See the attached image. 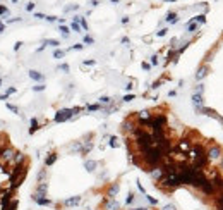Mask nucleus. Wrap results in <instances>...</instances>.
I'll use <instances>...</instances> for the list:
<instances>
[{"instance_id": "1", "label": "nucleus", "mask_w": 223, "mask_h": 210, "mask_svg": "<svg viewBox=\"0 0 223 210\" xmlns=\"http://www.w3.org/2000/svg\"><path fill=\"white\" fill-rule=\"evenodd\" d=\"M14 157H16V150H14L12 147H5V148H3V153H2L0 165H9V167H10V164H12Z\"/></svg>"}, {"instance_id": "2", "label": "nucleus", "mask_w": 223, "mask_h": 210, "mask_svg": "<svg viewBox=\"0 0 223 210\" xmlns=\"http://www.w3.org/2000/svg\"><path fill=\"white\" fill-rule=\"evenodd\" d=\"M223 155V148L220 145H209V148H208V157H209V160H216V158H220Z\"/></svg>"}, {"instance_id": "3", "label": "nucleus", "mask_w": 223, "mask_h": 210, "mask_svg": "<svg viewBox=\"0 0 223 210\" xmlns=\"http://www.w3.org/2000/svg\"><path fill=\"white\" fill-rule=\"evenodd\" d=\"M72 115H74L72 109H62V110H58V112H57L55 122H64V121H69Z\"/></svg>"}, {"instance_id": "4", "label": "nucleus", "mask_w": 223, "mask_h": 210, "mask_svg": "<svg viewBox=\"0 0 223 210\" xmlns=\"http://www.w3.org/2000/svg\"><path fill=\"white\" fill-rule=\"evenodd\" d=\"M103 210H120V205H118V202H117V200H113V198H107V200L103 202Z\"/></svg>"}, {"instance_id": "5", "label": "nucleus", "mask_w": 223, "mask_h": 210, "mask_svg": "<svg viewBox=\"0 0 223 210\" xmlns=\"http://www.w3.org/2000/svg\"><path fill=\"white\" fill-rule=\"evenodd\" d=\"M31 198H33V202H36L38 205H41V207H48V205L53 203V202H52L50 198H46V196H36V195H33Z\"/></svg>"}, {"instance_id": "6", "label": "nucleus", "mask_w": 223, "mask_h": 210, "mask_svg": "<svg viewBox=\"0 0 223 210\" xmlns=\"http://www.w3.org/2000/svg\"><path fill=\"white\" fill-rule=\"evenodd\" d=\"M46 191H48V184L46 183H38L36 190H35V195L36 196H46Z\"/></svg>"}, {"instance_id": "7", "label": "nucleus", "mask_w": 223, "mask_h": 210, "mask_svg": "<svg viewBox=\"0 0 223 210\" xmlns=\"http://www.w3.org/2000/svg\"><path fill=\"white\" fill-rule=\"evenodd\" d=\"M24 162H28V160H26V157H24V153L16 152V157H14V160H12L10 167H14V165H21V164H24Z\"/></svg>"}, {"instance_id": "8", "label": "nucleus", "mask_w": 223, "mask_h": 210, "mask_svg": "<svg viewBox=\"0 0 223 210\" xmlns=\"http://www.w3.org/2000/svg\"><path fill=\"white\" fill-rule=\"evenodd\" d=\"M79 203H81V196H71L64 202V207H75Z\"/></svg>"}, {"instance_id": "9", "label": "nucleus", "mask_w": 223, "mask_h": 210, "mask_svg": "<svg viewBox=\"0 0 223 210\" xmlns=\"http://www.w3.org/2000/svg\"><path fill=\"white\" fill-rule=\"evenodd\" d=\"M118 190H120V186H118V183H113L110 188H108V191H107V196L108 198H113L117 193H118Z\"/></svg>"}, {"instance_id": "10", "label": "nucleus", "mask_w": 223, "mask_h": 210, "mask_svg": "<svg viewBox=\"0 0 223 210\" xmlns=\"http://www.w3.org/2000/svg\"><path fill=\"white\" fill-rule=\"evenodd\" d=\"M29 77L33 79V81H43V74L39 73V71H29Z\"/></svg>"}, {"instance_id": "11", "label": "nucleus", "mask_w": 223, "mask_h": 210, "mask_svg": "<svg viewBox=\"0 0 223 210\" xmlns=\"http://www.w3.org/2000/svg\"><path fill=\"white\" fill-rule=\"evenodd\" d=\"M55 160H57V153H50V155L45 158V165H46V167H50V165H53V164H55Z\"/></svg>"}, {"instance_id": "12", "label": "nucleus", "mask_w": 223, "mask_h": 210, "mask_svg": "<svg viewBox=\"0 0 223 210\" xmlns=\"http://www.w3.org/2000/svg\"><path fill=\"white\" fill-rule=\"evenodd\" d=\"M96 165H98V164H96L94 160H86V162H84V167H86L89 172H93L94 169H96Z\"/></svg>"}, {"instance_id": "13", "label": "nucleus", "mask_w": 223, "mask_h": 210, "mask_svg": "<svg viewBox=\"0 0 223 210\" xmlns=\"http://www.w3.org/2000/svg\"><path fill=\"white\" fill-rule=\"evenodd\" d=\"M45 177H46V169H41V171L38 172V176H36L38 183H45Z\"/></svg>"}, {"instance_id": "14", "label": "nucleus", "mask_w": 223, "mask_h": 210, "mask_svg": "<svg viewBox=\"0 0 223 210\" xmlns=\"http://www.w3.org/2000/svg\"><path fill=\"white\" fill-rule=\"evenodd\" d=\"M36 129H38V119H35V117H33V119H31V128H29V134H33L35 131H36Z\"/></svg>"}, {"instance_id": "15", "label": "nucleus", "mask_w": 223, "mask_h": 210, "mask_svg": "<svg viewBox=\"0 0 223 210\" xmlns=\"http://www.w3.org/2000/svg\"><path fill=\"white\" fill-rule=\"evenodd\" d=\"M45 45H50V47H58V45H60V41H58V40H45Z\"/></svg>"}, {"instance_id": "16", "label": "nucleus", "mask_w": 223, "mask_h": 210, "mask_svg": "<svg viewBox=\"0 0 223 210\" xmlns=\"http://www.w3.org/2000/svg\"><path fill=\"white\" fill-rule=\"evenodd\" d=\"M60 33H62L64 38H69V28L67 26H60Z\"/></svg>"}, {"instance_id": "17", "label": "nucleus", "mask_w": 223, "mask_h": 210, "mask_svg": "<svg viewBox=\"0 0 223 210\" xmlns=\"http://www.w3.org/2000/svg\"><path fill=\"white\" fill-rule=\"evenodd\" d=\"M71 28H72V31H75V33H81V26H79V22H75V21H72Z\"/></svg>"}, {"instance_id": "18", "label": "nucleus", "mask_w": 223, "mask_h": 210, "mask_svg": "<svg viewBox=\"0 0 223 210\" xmlns=\"http://www.w3.org/2000/svg\"><path fill=\"white\" fill-rule=\"evenodd\" d=\"M64 55H65V52H64V50H58V48H57L55 52H53V57H55V59H62Z\"/></svg>"}, {"instance_id": "19", "label": "nucleus", "mask_w": 223, "mask_h": 210, "mask_svg": "<svg viewBox=\"0 0 223 210\" xmlns=\"http://www.w3.org/2000/svg\"><path fill=\"white\" fill-rule=\"evenodd\" d=\"M110 147L112 148H117V147H118V140H117L115 136H112L110 138Z\"/></svg>"}, {"instance_id": "20", "label": "nucleus", "mask_w": 223, "mask_h": 210, "mask_svg": "<svg viewBox=\"0 0 223 210\" xmlns=\"http://www.w3.org/2000/svg\"><path fill=\"white\" fill-rule=\"evenodd\" d=\"M134 200H136V198H134V193H129V195H127V198H125V203L130 205V203H134Z\"/></svg>"}, {"instance_id": "21", "label": "nucleus", "mask_w": 223, "mask_h": 210, "mask_svg": "<svg viewBox=\"0 0 223 210\" xmlns=\"http://www.w3.org/2000/svg\"><path fill=\"white\" fill-rule=\"evenodd\" d=\"M167 21L168 22H177V16H175L173 12H170V14L167 16Z\"/></svg>"}, {"instance_id": "22", "label": "nucleus", "mask_w": 223, "mask_h": 210, "mask_svg": "<svg viewBox=\"0 0 223 210\" xmlns=\"http://www.w3.org/2000/svg\"><path fill=\"white\" fill-rule=\"evenodd\" d=\"M5 105H7V109H9V110H12L14 114H19V109L16 107V105H12V103H5Z\"/></svg>"}, {"instance_id": "23", "label": "nucleus", "mask_w": 223, "mask_h": 210, "mask_svg": "<svg viewBox=\"0 0 223 210\" xmlns=\"http://www.w3.org/2000/svg\"><path fill=\"white\" fill-rule=\"evenodd\" d=\"M101 109V105L100 103H94V105H88V110H91V112H94V110H100Z\"/></svg>"}, {"instance_id": "24", "label": "nucleus", "mask_w": 223, "mask_h": 210, "mask_svg": "<svg viewBox=\"0 0 223 210\" xmlns=\"http://www.w3.org/2000/svg\"><path fill=\"white\" fill-rule=\"evenodd\" d=\"M0 16H9V9L5 5H0Z\"/></svg>"}, {"instance_id": "25", "label": "nucleus", "mask_w": 223, "mask_h": 210, "mask_svg": "<svg viewBox=\"0 0 223 210\" xmlns=\"http://www.w3.org/2000/svg\"><path fill=\"white\" fill-rule=\"evenodd\" d=\"M146 198H148V202L151 203V205H156V203H158V200H156V198H153V196H149V195H146Z\"/></svg>"}, {"instance_id": "26", "label": "nucleus", "mask_w": 223, "mask_h": 210, "mask_svg": "<svg viewBox=\"0 0 223 210\" xmlns=\"http://www.w3.org/2000/svg\"><path fill=\"white\" fill-rule=\"evenodd\" d=\"M84 43H88V45H93L94 40L91 38V36H88V35H86V36H84Z\"/></svg>"}, {"instance_id": "27", "label": "nucleus", "mask_w": 223, "mask_h": 210, "mask_svg": "<svg viewBox=\"0 0 223 210\" xmlns=\"http://www.w3.org/2000/svg\"><path fill=\"white\" fill-rule=\"evenodd\" d=\"M204 76H206V71H204V69H199V73L196 74V77H197V79H201V77H204Z\"/></svg>"}, {"instance_id": "28", "label": "nucleus", "mask_w": 223, "mask_h": 210, "mask_svg": "<svg viewBox=\"0 0 223 210\" xmlns=\"http://www.w3.org/2000/svg\"><path fill=\"white\" fill-rule=\"evenodd\" d=\"M101 103H110V98H108V96H101V98H100V105H101Z\"/></svg>"}, {"instance_id": "29", "label": "nucleus", "mask_w": 223, "mask_h": 210, "mask_svg": "<svg viewBox=\"0 0 223 210\" xmlns=\"http://www.w3.org/2000/svg\"><path fill=\"white\" fill-rule=\"evenodd\" d=\"M45 90V86L43 84H38V86H33V91H43Z\"/></svg>"}, {"instance_id": "30", "label": "nucleus", "mask_w": 223, "mask_h": 210, "mask_svg": "<svg viewBox=\"0 0 223 210\" xmlns=\"http://www.w3.org/2000/svg\"><path fill=\"white\" fill-rule=\"evenodd\" d=\"M60 69H62V71H64V73H69V71H71V69H69V66H67V64H62V66H60Z\"/></svg>"}, {"instance_id": "31", "label": "nucleus", "mask_w": 223, "mask_h": 210, "mask_svg": "<svg viewBox=\"0 0 223 210\" xmlns=\"http://www.w3.org/2000/svg\"><path fill=\"white\" fill-rule=\"evenodd\" d=\"M12 93H16V88H14V86H10V88L7 90V93H5V95L9 96V95H12Z\"/></svg>"}, {"instance_id": "32", "label": "nucleus", "mask_w": 223, "mask_h": 210, "mask_svg": "<svg viewBox=\"0 0 223 210\" xmlns=\"http://www.w3.org/2000/svg\"><path fill=\"white\" fill-rule=\"evenodd\" d=\"M33 9H35V3H33V2H29V3L26 5V10H33Z\"/></svg>"}, {"instance_id": "33", "label": "nucleus", "mask_w": 223, "mask_h": 210, "mask_svg": "<svg viewBox=\"0 0 223 210\" xmlns=\"http://www.w3.org/2000/svg\"><path fill=\"white\" fill-rule=\"evenodd\" d=\"M130 100H134V95H125L124 96V102H130Z\"/></svg>"}, {"instance_id": "34", "label": "nucleus", "mask_w": 223, "mask_h": 210, "mask_svg": "<svg viewBox=\"0 0 223 210\" xmlns=\"http://www.w3.org/2000/svg\"><path fill=\"white\" fill-rule=\"evenodd\" d=\"M72 50H82V45L81 43H75L74 47H72Z\"/></svg>"}, {"instance_id": "35", "label": "nucleus", "mask_w": 223, "mask_h": 210, "mask_svg": "<svg viewBox=\"0 0 223 210\" xmlns=\"http://www.w3.org/2000/svg\"><path fill=\"white\" fill-rule=\"evenodd\" d=\"M151 64H153V66H156V64H158V57H156V55H153V57H151Z\"/></svg>"}, {"instance_id": "36", "label": "nucleus", "mask_w": 223, "mask_h": 210, "mask_svg": "<svg viewBox=\"0 0 223 210\" xmlns=\"http://www.w3.org/2000/svg\"><path fill=\"white\" fill-rule=\"evenodd\" d=\"M35 17H38V19H46V16H45V14H39V12L35 14Z\"/></svg>"}, {"instance_id": "37", "label": "nucleus", "mask_w": 223, "mask_h": 210, "mask_svg": "<svg viewBox=\"0 0 223 210\" xmlns=\"http://www.w3.org/2000/svg\"><path fill=\"white\" fill-rule=\"evenodd\" d=\"M163 210H177V209H175L173 205H165V207H163Z\"/></svg>"}, {"instance_id": "38", "label": "nucleus", "mask_w": 223, "mask_h": 210, "mask_svg": "<svg viewBox=\"0 0 223 210\" xmlns=\"http://www.w3.org/2000/svg\"><path fill=\"white\" fill-rule=\"evenodd\" d=\"M196 28H197V26H196V24H194V22H190V24H189V31H194V29H196Z\"/></svg>"}, {"instance_id": "39", "label": "nucleus", "mask_w": 223, "mask_h": 210, "mask_svg": "<svg viewBox=\"0 0 223 210\" xmlns=\"http://www.w3.org/2000/svg\"><path fill=\"white\" fill-rule=\"evenodd\" d=\"M9 147V145H0V160H2V153H3V148Z\"/></svg>"}, {"instance_id": "40", "label": "nucleus", "mask_w": 223, "mask_h": 210, "mask_svg": "<svg viewBox=\"0 0 223 210\" xmlns=\"http://www.w3.org/2000/svg\"><path fill=\"white\" fill-rule=\"evenodd\" d=\"M165 33H167V29H161V31H158L156 35H158V36H165Z\"/></svg>"}, {"instance_id": "41", "label": "nucleus", "mask_w": 223, "mask_h": 210, "mask_svg": "<svg viewBox=\"0 0 223 210\" xmlns=\"http://www.w3.org/2000/svg\"><path fill=\"white\" fill-rule=\"evenodd\" d=\"M46 21H50V22H53V21H57V17H53V16H46Z\"/></svg>"}, {"instance_id": "42", "label": "nucleus", "mask_w": 223, "mask_h": 210, "mask_svg": "<svg viewBox=\"0 0 223 210\" xmlns=\"http://www.w3.org/2000/svg\"><path fill=\"white\" fill-rule=\"evenodd\" d=\"M149 67H151V66H149L148 62H143V69H146V71H148Z\"/></svg>"}, {"instance_id": "43", "label": "nucleus", "mask_w": 223, "mask_h": 210, "mask_svg": "<svg viewBox=\"0 0 223 210\" xmlns=\"http://www.w3.org/2000/svg\"><path fill=\"white\" fill-rule=\"evenodd\" d=\"M21 45H22V43H21V41H17V43L14 45V50H19V48H21Z\"/></svg>"}, {"instance_id": "44", "label": "nucleus", "mask_w": 223, "mask_h": 210, "mask_svg": "<svg viewBox=\"0 0 223 210\" xmlns=\"http://www.w3.org/2000/svg\"><path fill=\"white\" fill-rule=\"evenodd\" d=\"M94 64V60H86V62H84V66H93Z\"/></svg>"}, {"instance_id": "45", "label": "nucleus", "mask_w": 223, "mask_h": 210, "mask_svg": "<svg viewBox=\"0 0 223 210\" xmlns=\"http://www.w3.org/2000/svg\"><path fill=\"white\" fill-rule=\"evenodd\" d=\"M0 33H3V22L0 21Z\"/></svg>"}, {"instance_id": "46", "label": "nucleus", "mask_w": 223, "mask_h": 210, "mask_svg": "<svg viewBox=\"0 0 223 210\" xmlns=\"http://www.w3.org/2000/svg\"><path fill=\"white\" fill-rule=\"evenodd\" d=\"M7 98H9L7 95H0V100H7Z\"/></svg>"}, {"instance_id": "47", "label": "nucleus", "mask_w": 223, "mask_h": 210, "mask_svg": "<svg viewBox=\"0 0 223 210\" xmlns=\"http://www.w3.org/2000/svg\"><path fill=\"white\" fill-rule=\"evenodd\" d=\"M130 210H148V209H144V207H139V209H130Z\"/></svg>"}, {"instance_id": "48", "label": "nucleus", "mask_w": 223, "mask_h": 210, "mask_svg": "<svg viewBox=\"0 0 223 210\" xmlns=\"http://www.w3.org/2000/svg\"><path fill=\"white\" fill-rule=\"evenodd\" d=\"M12 2H14V3H16V2H17V0H12Z\"/></svg>"}, {"instance_id": "49", "label": "nucleus", "mask_w": 223, "mask_h": 210, "mask_svg": "<svg viewBox=\"0 0 223 210\" xmlns=\"http://www.w3.org/2000/svg\"><path fill=\"white\" fill-rule=\"evenodd\" d=\"M0 86H2V79H0Z\"/></svg>"}]
</instances>
